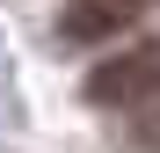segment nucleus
I'll list each match as a JSON object with an SVG mask.
<instances>
[{"instance_id":"nucleus-1","label":"nucleus","mask_w":160,"mask_h":153,"mask_svg":"<svg viewBox=\"0 0 160 153\" xmlns=\"http://www.w3.org/2000/svg\"><path fill=\"white\" fill-rule=\"evenodd\" d=\"M153 88H160V44H131V51H117V59H102L88 73V102H102V110H131Z\"/></svg>"},{"instance_id":"nucleus-2","label":"nucleus","mask_w":160,"mask_h":153,"mask_svg":"<svg viewBox=\"0 0 160 153\" xmlns=\"http://www.w3.org/2000/svg\"><path fill=\"white\" fill-rule=\"evenodd\" d=\"M160 0H66L58 15V37L66 44H102V37H124L138 15H153Z\"/></svg>"},{"instance_id":"nucleus-3","label":"nucleus","mask_w":160,"mask_h":153,"mask_svg":"<svg viewBox=\"0 0 160 153\" xmlns=\"http://www.w3.org/2000/svg\"><path fill=\"white\" fill-rule=\"evenodd\" d=\"M138 146H146V153H160V110H153V117H138Z\"/></svg>"}]
</instances>
